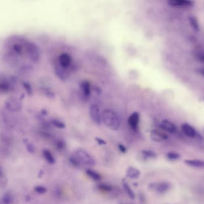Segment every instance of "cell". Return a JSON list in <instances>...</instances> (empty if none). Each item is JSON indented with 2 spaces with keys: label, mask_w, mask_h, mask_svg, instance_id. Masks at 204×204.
I'll return each instance as SVG.
<instances>
[{
  "label": "cell",
  "mask_w": 204,
  "mask_h": 204,
  "mask_svg": "<svg viewBox=\"0 0 204 204\" xmlns=\"http://www.w3.org/2000/svg\"><path fill=\"white\" fill-rule=\"evenodd\" d=\"M139 120H140V116L137 112H134L130 115L128 120V122L132 130H137L139 124Z\"/></svg>",
  "instance_id": "5"
},
{
  "label": "cell",
  "mask_w": 204,
  "mask_h": 204,
  "mask_svg": "<svg viewBox=\"0 0 204 204\" xmlns=\"http://www.w3.org/2000/svg\"><path fill=\"white\" fill-rule=\"evenodd\" d=\"M90 116L93 122L97 124H100L102 122V114L100 112L99 106L97 104H92L89 109Z\"/></svg>",
  "instance_id": "3"
},
{
  "label": "cell",
  "mask_w": 204,
  "mask_h": 204,
  "mask_svg": "<svg viewBox=\"0 0 204 204\" xmlns=\"http://www.w3.org/2000/svg\"><path fill=\"white\" fill-rule=\"evenodd\" d=\"M26 50L31 60L37 62L39 59V52L37 46L32 43H28L26 44Z\"/></svg>",
  "instance_id": "4"
},
{
  "label": "cell",
  "mask_w": 204,
  "mask_h": 204,
  "mask_svg": "<svg viewBox=\"0 0 204 204\" xmlns=\"http://www.w3.org/2000/svg\"><path fill=\"white\" fill-rule=\"evenodd\" d=\"M63 68H62L60 65L59 67H57L56 68V73L59 78H60L62 80H65L66 75Z\"/></svg>",
  "instance_id": "19"
},
{
  "label": "cell",
  "mask_w": 204,
  "mask_h": 204,
  "mask_svg": "<svg viewBox=\"0 0 204 204\" xmlns=\"http://www.w3.org/2000/svg\"><path fill=\"white\" fill-rule=\"evenodd\" d=\"M81 89L86 96H89L91 93V86L88 81H84L81 84Z\"/></svg>",
  "instance_id": "13"
},
{
  "label": "cell",
  "mask_w": 204,
  "mask_h": 204,
  "mask_svg": "<svg viewBox=\"0 0 204 204\" xmlns=\"http://www.w3.org/2000/svg\"><path fill=\"white\" fill-rule=\"evenodd\" d=\"M118 147H119V150L122 152V153H126V152H127V148H126V147L124 146H123V144H119L118 145Z\"/></svg>",
  "instance_id": "30"
},
{
  "label": "cell",
  "mask_w": 204,
  "mask_h": 204,
  "mask_svg": "<svg viewBox=\"0 0 204 204\" xmlns=\"http://www.w3.org/2000/svg\"><path fill=\"white\" fill-rule=\"evenodd\" d=\"M43 154L44 157L45 159V160L47 161L49 163L53 164L55 162V159L53 156L51 154V153L50 152L49 150H44L43 152Z\"/></svg>",
  "instance_id": "15"
},
{
  "label": "cell",
  "mask_w": 204,
  "mask_h": 204,
  "mask_svg": "<svg viewBox=\"0 0 204 204\" xmlns=\"http://www.w3.org/2000/svg\"><path fill=\"white\" fill-rule=\"evenodd\" d=\"M56 147L59 150H62L65 147V143L62 141H59L56 144Z\"/></svg>",
  "instance_id": "29"
},
{
  "label": "cell",
  "mask_w": 204,
  "mask_h": 204,
  "mask_svg": "<svg viewBox=\"0 0 204 204\" xmlns=\"http://www.w3.org/2000/svg\"><path fill=\"white\" fill-rule=\"evenodd\" d=\"M200 72L204 76V69H200Z\"/></svg>",
  "instance_id": "34"
},
{
  "label": "cell",
  "mask_w": 204,
  "mask_h": 204,
  "mask_svg": "<svg viewBox=\"0 0 204 204\" xmlns=\"http://www.w3.org/2000/svg\"><path fill=\"white\" fill-rule=\"evenodd\" d=\"M0 204H10L7 200H6L3 197L0 198Z\"/></svg>",
  "instance_id": "33"
},
{
  "label": "cell",
  "mask_w": 204,
  "mask_h": 204,
  "mask_svg": "<svg viewBox=\"0 0 204 204\" xmlns=\"http://www.w3.org/2000/svg\"><path fill=\"white\" fill-rule=\"evenodd\" d=\"M124 187L125 192H127V193L128 194V195L129 196V197L131 199H134V198H135L134 193V192H133V190H131V189L130 188V186L128 185L127 183H124Z\"/></svg>",
  "instance_id": "20"
},
{
  "label": "cell",
  "mask_w": 204,
  "mask_h": 204,
  "mask_svg": "<svg viewBox=\"0 0 204 204\" xmlns=\"http://www.w3.org/2000/svg\"><path fill=\"white\" fill-rule=\"evenodd\" d=\"M198 58L200 61L204 62V53H199L198 54Z\"/></svg>",
  "instance_id": "32"
},
{
  "label": "cell",
  "mask_w": 204,
  "mask_h": 204,
  "mask_svg": "<svg viewBox=\"0 0 204 204\" xmlns=\"http://www.w3.org/2000/svg\"><path fill=\"white\" fill-rule=\"evenodd\" d=\"M34 190L39 194H44L47 192V189L43 186H36L34 187Z\"/></svg>",
  "instance_id": "24"
},
{
  "label": "cell",
  "mask_w": 204,
  "mask_h": 204,
  "mask_svg": "<svg viewBox=\"0 0 204 204\" xmlns=\"http://www.w3.org/2000/svg\"><path fill=\"white\" fill-rule=\"evenodd\" d=\"M21 106L20 102L15 98L8 99L7 103V107L10 111H17L20 110V107Z\"/></svg>",
  "instance_id": "11"
},
{
  "label": "cell",
  "mask_w": 204,
  "mask_h": 204,
  "mask_svg": "<svg viewBox=\"0 0 204 204\" xmlns=\"http://www.w3.org/2000/svg\"><path fill=\"white\" fill-rule=\"evenodd\" d=\"M186 163L191 167L204 168V161L201 160H186Z\"/></svg>",
  "instance_id": "14"
},
{
  "label": "cell",
  "mask_w": 204,
  "mask_h": 204,
  "mask_svg": "<svg viewBox=\"0 0 204 204\" xmlns=\"http://www.w3.org/2000/svg\"><path fill=\"white\" fill-rule=\"evenodd\" d=\"M96 140L97 143H99V145H105L106 144V142L105 140L101 139V138H96Z\"/></svg>",
  "instance_id": "31"
},
{
  "label": "cell",
  "mask_w": 204,
  "mask_h": 204,
  "mask_svg": "<svg viewBox=\"0 0 204 204\" xmlns=\"http://www.w3.org/2000/svg\"><path fill=\"white\" fill-rule=\"evenodd\" d=\"M7 182L6 178L1 175L0 177V188H4L6 185Z\"/></svg>",
  "instance_id": "27"
},
{
  "label": "cell",
  "mask_w": 204,
  "mask_h": 204,
  "mask_svg": "<svg viewBox=\"0 0 204 204\" xmlns=\"http://www.w3.org/2000/svg\"><path fill=\"white\" fill-rule=\"evenodd\" d=\"M140 171L134 167H130L127 171V175L128 177H130L131 179H137L139 176H140Z\"/></svg>",
  "instance_id": "12"
},
{
  "label": "cell",
  "mask_w": 204,
  "mask_h": 204,
  "mask_svg": "<svg viewBox=\"0 0 204 204\" xmlns=\"http://www.w3.org/2000/svg\"><path fill=\"white\" fill-rule=\"evenodd\" d=\"M167 157L170 160H177L180 157V155L174 152H170L167 154Z\"/></svg>",
  "instance_id": "26"
},
{
  "label": "cell",
  "mask_w": 204,
  "mask_h": 204,
  "mask_svg": "<svg viewBox=\"0 0 204 204\" xmlns=\"http://www.w3.org/2000/svg\"><path fill=\"white\" fill-rule=\"evenodd\" d=\"M59 61L60 65L62 68H67L72 62V58L68 53H64L60 55L59 58Z\"/></svg>",
  "instance_id": "7"
},
{
  "label": "cell",
  "mask_w": 204,
  "mask_h": 204,
  "mask_svg": "<svg viewBox=\"0 0 204 204\" xmlns=\"http://www.w3.org/2000/svg\"><path fill=\"white\" fill-rule=\"evenodd\" d=\"M75 156L80 161L81 164H84L89 166L95 165V161L93 157L86 150L83 149H78L75 152Z\"/></svg>",
  "instance_id": "2"
},
{
  "label": "cell",
  "mask_w": 204,
  "mask_h": 204,
  "mask_svg": "<svg viewBox=\"0 0 204 204\" xmlns=\"http://www.w3.org/2000/svg\"><path fill=\"white\" fill-rule=\"evenodd\" d=\"M168 4L175 7H186L192 6L193 2L186 0H170L168 1Z\"/></svg>",
  "instance_id": "8"
},
{
  "label": "cell",
  "mask_w": 204,
  "mask_h": 204,
  "mask_svg": "<svg viewBox=\"0 0 204 204\" xmlns=\"http://www.w3.org/2000/svg\"><path fill=\"white\" fill-rule=\"evenodd\" d=\"M98 188L100 190H103V191H105V192H109V191H111L112 189L111 185H106V184H100L98 185Z\"/></svg>",
  "instance_id": "23"
},
{
  "label": "cell",
  "mask_w": 204,
  "mask_h": 204,
  "mask_svg": "<svg viewBox=\"0 0 204 204\" xmlns=\"http://www.w3.org/2000/svg\"><path fill=\"white\" fill-rule=\"evenodd\" d=\"M86 173L90 177H91L92 179L95 181H99L102 179V177L99 174L97 173L96 172L94 171L93 170L87 169Z\"/></svg>",
  "instance_id": "18"
},
{
  "label": "cell",
  "mask_w": 204,
  "mask_h": 204,
  "mask_svg": "<svg viewBox=\"0 0 204 204\" xmlns=\"http://www.w3.org/2000/svg\"><path fill=\"white\" fill-rule=\"evenodd\" d=\"M2 175H3V174H2V169H1V168L0 167V177H1V176Z\"/></svg>",
  "instance_id": "35"
},
{
  "label": "cell",
  "mask_w": 204,
  "mask_h": 204,
  "mask_svg": "<svg viewBox=\"0 0 204 204\" xmlns=\"http://www.w3.org/2000/svg\"><path fill=\"white\" fill-rule=\"evenodd\" d=\"M160 126L162 130L170 133H174L177 130V128L174 124L167 120H163L161 122Z\"/></svg>",
  "instance_id": "9"
},
{
  "label": "cell",
  "mask_w": 204,
  "mask_h": 204,
  "mask_svg": "<svg viewBox=\"0 0 204 204\" xmlns=\"http://www.w3.org/2000/svg\"><path fill=\"white\" fill-rule=\"evenodd\" d=\"M142 153L144 156H145L146 157H148L154 158L156 157V154L154 152H152L151 150H143Z\"/></svg>",
  "instance_id": "25"
},
{
  "label": "cell",
  "mask_w": 204,
  "mask_h": 204,
  "mask_svg": "<svg viewBox=\"0 0 204 204\" xmlns=\"http://www.w3.org/2000/svg\"><path fill=\"white\" fill-rule=\"evenodd\" d=\"M52 124L55 126L56 128H59V129H64L65 128V124L63 123L61 121L58 120L57 119H54L52 121Z\"/></svg>",
  "instance_id": "21"
},
{
  "label": "cell",
  "mask_w": 204,
  "mask_h": 204,
  "mask_svg": "<svg viewBox=\"0 0 204 204\" xmlns=\"http://www.w3.org/2000/svg\"><path fill=\"white\" fill-rule=\"evenodd\" d=\"M102 122L112 130H117L120 127V120L117 114L113 110L107 109L102 113Z\"/></svg>",
  "instance_id": "1"
},
{
  "label": "cell",
  "mask_w": 204,
  "mask_h": 204,
  "mask_svg": "<svg viewBox=\"0 0 204 204\" xmlns=\"http://www.w3.org/2000/svg\"><path fill=\"white\" fill-rule=\"evenodd\" d=\"M181 129L186 135L189 137L193 138L196 135V132L195 130L189 124H183L181 126Z\"/></svg>",
  "instance_id": "10"
},
{
  "label": "cell",
  "mask_w": 204,
  "mask_h": 204,
  "mask_svg": "<svg viewBox=\"0 0 204 204\" xmlns=\"http://www.w3.org/2000/svg\"><path fill=\"white\" fill-rule=\"evenodd\" d=\"M190 24L191 25L193 29L195 31H198L199 30V25L198 22V19L195 16H190L189 18Z\"/></svg>",
  "instance_id": "17"
},
{
  "label": "cell",
  "mask_w": 204,
  "mask_h": 204,
  "mask_svg": "<svg viewBox=\"0 0 204 204\" xmlns=\"http://www.w3.org/2000/svg\"><path fill=\"white\" fill-rule=\"evenodd\" d=\"M26 148H27V150L29 152V153H34L35 152V147L32 144H30V143H27L26 144Z\"/></svg>",
  "instance_id": "28"
},
{
  "label": "cell",
  "mask_w": 204,
  "mask_h": 204,
  "mask_svg": "<svg viewBox=\"0 0 204 204\" xmlns=\"http://www.w3.org/2000/svg\"><path fill=\"white\" fill-rule=\"evenodd\" d=\"M150 138L152 140L156 142H161L163 140H167L168 136L164 133L158 130H152L150 132Z\"/></svg>",
  "instance_id": "6"
},
{
  "label": "cell",
  "mask_w": 204,
  "mask_h": 204,
  "mask_svg": "<svg viewBox=\"0 0 204 204\" xmlns=\"http://www.w3.org/2000/svg\"><path fill=\"white\" fill-rule=\"evenodd\" d=\"M170 185L167 183H161L156 186V191L160 193H163L167 192L170 189Z\"/></svg>",
  "instance_id": "16"
},
{
  "label": "cell",
  "mask_w": 204,
  "mask_h": 204,
  "mask_svg": "<svg viewBox=\"0 0 204 204\" xmlns=\"http://www.w3.org/2000/svg\"><path fill=\"white\" fill-rule=\"evenodd\" d=\"M69 161L71 162V163L74 165L75 167H78L81 165V163L80 161H78V159L75 156H72L69 158Z\"/></svg>",
  "instance_id": "22"
}]
</instances>
